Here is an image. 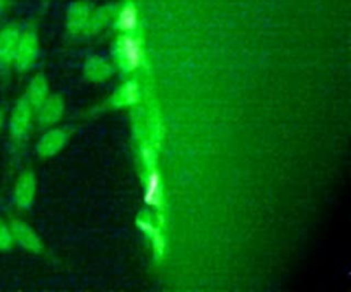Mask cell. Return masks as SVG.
Instances as JSON below:
<instances>
[{
	"instance_id": "1",
	"label": "cell",
	"mask_w": 351,
	"mask_h": 292,
	"mask_svg": "<svg viewBox=\"0 0 351 292\" xmlns=\"http://www.w3.org/2000/svg\"><path fill=\"white\" fill-rule=\"evenodd\" d=\"M36 122V107L22 93L10 107L7 112L5 129L8 133L10 144L14 148L23 145L30 136Z\"/></svg>"
},
{
	"instance_id": "8",
	"label": "cell",
	"mask_w": 351,
	"mask_h": 292,
	"mask_svg": "<svg viewBox=\"0 0 351 292\" xmlns=\"http://www.w3.org/2000/svg\"><path fill=\"white\" fill-rule=\"evenodd\" d=\"M23 95L37 108L48 96V82L43 74H34L26 84Z\"/></svg>"
},
{
	"instance_id": "9",
	"label": "cell",
	"mask_w": 351,
	"mask_h": 292,
	"mask_svg": "<svg viewBox=\"0 0 351 292\" xmlns=\"http://www.w3.org/2000/svg\"><path fill=\"white\" fill-rule=\"evenodd\" d=\"M122 53H123L129 67L138 66L140 59H141V48H140V44L134 38L126 37L122 41Z\"/></svg>"
},
{
	"instance_id": "10",
	"label": "cell",
	"mask_w": 351,
	"mask_h": 292,
	"mask_svg": "<svg viewBox=\"0 0 351 292\" xmlns=\"http://www.w3.org/2000/svg\"><path fill=\"white\" fill-rule=\"evenodd\" d=\"M159 178L158 174L154 171L149 175L148 180V189L145 193V200L151 204V206H159L160 203V193H159Z\"/></svg>"
},
{
	"instance_id": "4",
	"label": "cell",
	"mask_w": 351,
	"mask_h": 292,
	"mask_svg": "<svg viewBox=\"0 0 351 292\" xmlns=\"http://www.w3.org/2000/svg\"><path fill=\"white\" fill-rule=\"evenodd\" d=\"M37 177L32 169H22L16 173L12 182V203L18 210H27L36 197Z\"/></svg>"
},
{
	"instance_id": "3",
	"label": "cell",
	"mask_w": 351,
	"mask_h": 292,
	"mask_svg": "<svg viewBox=\"0 0 351 292\" xmlns=\"http://www.w3.org/2000/svg\"><path fill=\"white\" fill-rule=\"evenodd\" d=\"M22 23L5 21L0 25V77L8 78L14 73V58Z\"/></svg>"
},
{
	"instance_id": "11",
	"label": "cell",
	"mask_w": 351,
	"mask_h": 292,
	"mask_svg": "<svg viewBox=\"0 0 351 292\" xmlns=\"http://www.w3.org/2000/svg\"><path fill=\"white\" fill-rule=\"evenodd\" d=\"M12 247H14V240H12L8 222L0 218V252H7Z\"/></svg>"
},
{
	"instance_id": "2",
	"label": "cell",
	"mask_w": 351,
	"mask_h": 292,
	"mask_svg": "<svg viewBox=\"0 0 351 292\" xmlns=\"http://www.w3.org/2000/svg\"><path fill=\"white\" fill-rule=\"evenodd\" d=\"M38 53L40 38L36 27L32 25H22L15 49L14 73L25 74L30 71L38 59Z\"/></svg>"
},
{
	"instance_id": "7",
	"label": "cell",
	"mask_w": 351,
	"mask_h": 292,
	"mask_svg": "<svg viewBox=\"0 0 351 292\" xmlns=\"http://www.w3.org/2000/svg\"><path fill=\"white\" fill-rule=\"evenodd\" d=\"M64 133L59 129L47 130L40 136L36 143V152L43 158H48L55 155L64 143Z\"/></svg>"
},
{
	"instance_id": "13",
	"label": "cell",
	"mask_w": 351,
	"mask_h": 292,
	"mask_svg": "<svg viewBox=\"0 0 351 292\" xmlns=\"http://www.w3.org/2000/svg\"><path fill=\"white\" fill-rule=\"evenodd\" d=\"M15 0H0V18L5 16L11 12Z\"/></svg>"
},
{
	"instance_id": "12",
	"label": "cell",
	"mask_w": 351,
	"mask_h": 292,
	"mask_svg": "<svg viewBox=\"0 0 351 292\" xmlns=\"http://www.w3.org/2000/svg\"><path fill=\"white\" fill-rule=\"evenodd\" d=\"M119 23L122 27H125L126 30L133 29L136 25V12L133 8H126L122 11L121 18H119Z\"/></svg>"
},
{
	"instance_id": "5",
	"label": "cell",
	"mask_w": 351,
	"mask_h": 292,
	"mask_svg": "<svg viewBox=\"0 0 351 292\" xmlns=\"http://www.w3.org/2000/svg\"><path fill=\"white\" fill-rule=\"evenodd\" d=\"M7 222L12 234L14 245H18L23 251H27L32 254H37L41 251L43 248L41 239L25 219L19 217H10Z\"/></svg>"
},
{
	"instance_id": "6",
	"label": "cell",
	"mask_w": 351,
	"mask_h": 292,
	"mask_svg": "<svg viewBox=\"0 0 351 292\" xmlns=\"http://www.w3.org/2000/svg\"><path fill=\"white\" fill-rule=\"evenodd\" d=\"M62 101L58 96H47V99L36 108V122L41 126L53 125L62 115Z\"/></svg>"
},
{
	"instance_id": "14",
	"label": "cell",
	"mask_w": 351,
	"mask_h": 292,
	"mask_svg": "<svg viewBox=\"0 0 351 292\" xmlns=\"http://www.w3.org/2000/svg\"><path fill=\"white\" fill-rule=\"evenodd\" d=\"M5 123H7V111L0 106V136L5 130Z\"/></svg>"
}]
</instances>
